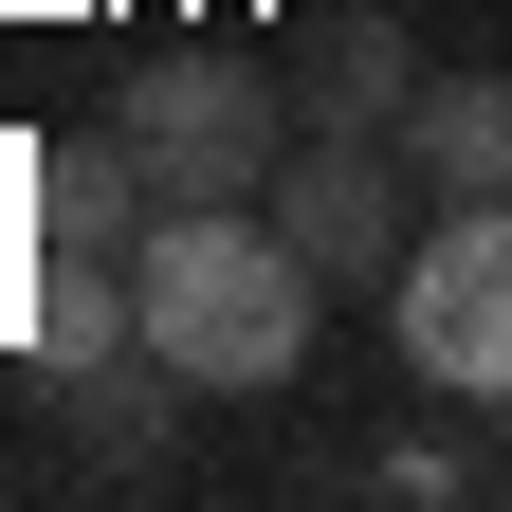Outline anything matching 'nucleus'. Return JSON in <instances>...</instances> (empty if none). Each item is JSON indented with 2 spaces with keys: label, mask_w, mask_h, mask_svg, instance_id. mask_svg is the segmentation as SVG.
Wrapping results in <instances>:
<instances>
[{
  "label": "nucleus",
  "mask_w": 512,
  "mask_h": 512,
  "mask_svg": "<svg viewBox=\"0 0 512 512\" xmlns=\"http://www.w3.org/2000/svg\"><path fill=\"white\" fill-rule=\"evenodd\" d=\"M311 311H330V275L275 238V202H165L147 238H128V330L202 384V403L293 384L311 366Z\"/></svg>",
  "instance_id": "f257e3e1"
},
{
  "label": "nucleus",
  "mask_w": 512,
  "mask_h": 512,
  "mask_svg": "<svg viewBox=\"0 0 512 512\" xmlns=\"http://www.w3.org/2000/svg\"><path fill=\"white\" fill-rule=\"evenodd\" d=\"M110 110H128V147L165 165V202H275V165L311 128L293 74H256V55H147Z\"/></svg>",
  "instance_id": "f03ea898"
},
{
  "label": "nucleus",
  "mask_w": 512,
  "mask_h": 512,
  "mask_svg": "<svg viewBox=\"0 0 512 512\" xmlns=\"http://www.w3.org/2000/svg\"><path fill=\"white\" fill-rule=\"evenodd\" d=\"M384 311H403V366L458 421H512V202H439L421 256L384 275Z\"/></svg>",
  "instance_id": "7ed1b4c3"
},
{
  "label": "nucleus",
  "mask_w": 512,
  "mask_h": 512,
  "mask_svg": "<svg viewBox=\"0 0 512 512\" xmlns=\"http://www.w3.org/2000/svg\"><path fill=\"white\" fill-rule=\"evenodd\" d=\"M275 238H293L330 293H384V275L421 256V165H403V128H293Z\"/></svg>",
  "instance_id": "20e7f679"
},
{
  "label": "nucleus",
  "mask_w": 512,
  "mask_h": 512,
  "mask_svg": "<svg viewBox=\"0 0 512 512\" xmlns=\"http://www.w3.org/2000/svg\"><path fill=\"white\" fill-rule=\"evenodd\" d=\"M183 403H202V384H183L147 330L92 348V366H55V439H74V476H147L165 439H183Z\"/></svg>",
  "instance_id": "39448f33"
},
{
  "label": "nucleus",
  "mask_w": 512,
  "mask_h": 512,
  "mask_svg": "<svg viewBox=\"0 0 512 512\" xmlns=\"http://www.w3.org/2000/svg\"><path fill=\"white\" fill-rule=\"evenodd\" d=\"M19 202H37V238H74V256H128V238L165 220V165L128 147V110H110V128H55V147L19 165Z\"/></svg>",
  "instance_id": "423d86ee"
},
{
  "label": "nucleus",
  "mask_w": 512,
  "mask_h": 512,
  "mask_svg": "<svg viewBox=\"0 0 512 512\" xmlns=\"http://www.w3.org/2000/svg\"><path fill=\"white\" fill-rule=\"evenodd\" d=\"M403 165H421V202H512V74H421Z\"/></svg>",
  "instance_id": "0eeeda50"
},
{
  "label": "nucleus",
  "mask_w": 512,
  "mask_h": 512,
  "mask_svg": "<svg viewBox=\"0 0 512 512\" xmlns=\"http://www.w3.org/2000/svg\"><path fill=\"white\" fill-rule=\"evenodd\" d=\"M293 110H311V128H403V110H421V37H403V19H366V0H348V19L311 37V74H293Z\"/></svg>",
  "instance_id": "6e6552de"
},
{
  "label": "nucleus",
  "mask_w": 512,
  "mask_h": 512,
  "mask_svg": "<svg viewBox=\"0 0 512 512\" xmlns=\"http://www.w3.org/2000/svg\"><path fill=\"white\" fill-rule=\"evenodd\" d=\"M19 348H37V384H55V366H92V348H128V256L37 238V275H19Z\"/></svg>",
  "instance_id": "1a4fd4ad"
},
{
  "label": "nucleus",
  "mask_w": 512,
  "mask_h": 512,
  "mask_svg": "<svg viewBox=\"0 0 512 512\" xmlns=\"http://www.w3.org/2000/svg\"><path fill=\"white\" fill-rule=\"evenodd\" d=\"M366 494H403V512H458V494H494V458H476V439H384V458H366Z\"/></svg>",
  "instance_id": "9d476101"
}]
</instances>
